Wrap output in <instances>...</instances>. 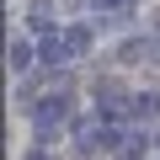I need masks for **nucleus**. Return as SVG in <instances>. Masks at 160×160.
I'll return each instance as SVG.
<instances>
[{
	"label": "nucleus",
	"mask_w": 160,
	"mask_h": 160,
	"mask_svg": "<svg viewBox=\"0 0 160 160\" xmlns=\"http://www.w3.org/2000/svg\"><path fill=\"white\" fill-rule=\"evenodd\" d=\"M64 107H69L64 96H48V102H38V112H32V118H38V133H43L48 123H59V118H64Z\"/></svg>",
	"instance_id": "1"
},
{
	"label": "nucleus",
	"mask_w": 160,
	"mask_h": 160,
	"mask_svg": "<svg viewBox=\"0 0 160 160\" xmlns=\"http://www.w3.org/2000/svg\"><path fill=\"white\" fill-rule=\"evenodd\" d=\"M27 64H32V48H27V43H22V38H16V43H11V69H16V75H22V69H27Z\"/></svg>",
	"instance_id": "2"
},
{
	"label": "nucleus",
	"mask_w": 160,
	"mask_h": 160,
	"mask_svg": "<svg viewBox=\"0 0 160 160\" xmlns=\"http://www.w3.org/2000/svg\"><path fill=\"white\" fill-rule=\"evenodd\" d=\"M155 107H160V96H139V102H133V112H139V118H155Z\"/></svg>",
	"instance_id": "3"
},
{
	"label": "nucleus",
	"mask_w": 160,
	"mask_h": 160,
	"mask_svg": "<svg viewBox=\"0 0 160 160\" xmlns=\"http://www.w3.org/2000/svg\"><path fill=\"white\" fill-rule=\"evenodd\" d=\"M91 6H102V11H133V0H91Z\"/></svg>",
	"instance_id": "4"
},
{
	"label": "nucleus",
	"mask_w": 160,
	"mask_h": 160,
	"mask_svg": "<svg viewBox=\"0 0 160 160\" xmlns=\"http://www.w3.org/2000/svg\"><path fill=\"white\" fill-rule=\"evenodd\" d=\"M27 160H48V155H27Z\"/></svg>",
	"instance_id": "5"
}]
</instances>
